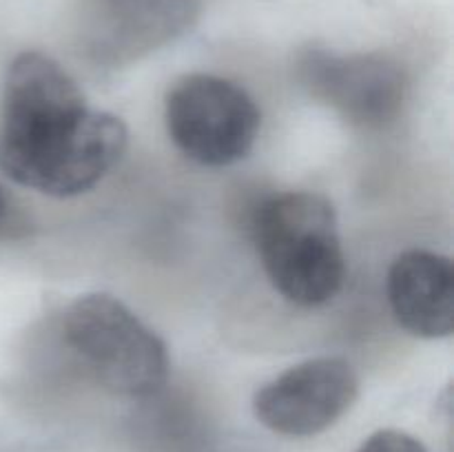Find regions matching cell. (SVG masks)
I'll return each mask as SVG.
<instances>
[{
    "instance_id": "3957f363",
    "label": "cell",
    "mask_w": 454,
    "mask_h": 452,
    "mask_svg": "<svg viewBox=\"0 0 454 452\" xmlns=\"http://www.w3.org/2000/svg\"><path fill=\"white\" fill-rule=\"evenodd\" d=\"M65 339L111 393L151 397L167 384V346L115 297H78L65 315Z\"/></svg>"
},
{
    "instance_id": "ba28073f",
    "label": "cell",
    "mask_w": 454,
    "mask_h": 452,
    "mask_svg": "<svg viewBox=\"0 0 454 452\" xmlns=\"http://www.w3.org/2000/svg\"><path fill=\"white\" fill-rule=\"evenodd\" d=\"M357 452H428L419 439L402 430H380L362 443Z\"/></svg>"
},
{
    "instance_id": "8992f818",
    "label": "cell",
    "mask_w": 454,
    "mask_h": 452,
    "mask_svg": "<svg viewBox=\"0 0 454 452\" xmlns=\"http://www.w3.org/2000/svg\"><path fill=\"white\" fill-rule=\"evenodd\" d=\"M300 75L315 97L366 129L397 118L406 96L403 71L380 53L309 49L300 58Z\"/></svg>"
},
{
    "instance_id": "9c48e42d",
    "label": "cell",
    "mask_w": 454,
    "mask_h": 452,
    "mask_svg": "<svg viewBox=\"0 0 454 452\" xmlns=\"http://www.w3.org/2000/svg\"><path fill=\"white\" fill-rule=\"evenodd\" d=\"M13 224H16V213H13V204L4 189L0 186V238L12 233Z\"/></svg>"
},
{
    "instance_id": "5b68a950",
    "label": "cell",
    "mask_w": 454,
    "mask_h": 452,
    "mask_svg": "<svg viewBox=\"0 0 454 452\" xmlns=\"http://www.w3.org/2000/svg\"><path fill=\"white\" fill-rule=\"evenodd\" d=\"M359 393L353 366L340 357H317L288 368L257 390V421L284 437H313L350 410Z\"/></svg>"
},
{
    "instance_id": "277c9868",
    "label": "cell",
    "mask_w": 454,
    "mask_h": 452,
    "mask_svg": "<svg viewBox=\"0 0 454 452\" xmlns=\"http://www.w3.org/2000/svg\"><path fill=\"white\" fill-rule=\"evenodd\" d=\"M164 120L186 158L204 167H229L253 149L262 115L255 100L231 80L191 74L168 89Z\"/></svg>"
},
{
    "instance_id": "6da1fadb",
    "label": "cell",
    "mask_w": 454,
    "mask_h": 452,
    "mask_svg": "<svg viewBox=\"0 0 454 452\" xmlns=\"http://www.w3.org/2000/svg\"><path fill=\"white\" fill-rule=\"evenodd\" d=\"M127 140L122 120L89 109L53 58H13L0 118V171L9 180L53 198L87 193L120 162Z\"/></svg>"
},
{
    "instance_id": "52a82bcc",
    "label": "cell",
    "mask_w": 454,
    "mask_h": 452,
    "mask_svg": "<svg viewBox=\"0 0 454 452\" xmlns=\"http://www.w3.org/2000/svg\"><path fill=\"white\" fill-rule=\"evenodd\" d=\"M390 308L399 326L424 339L450 337L454 328V269L433 251L402 253L388 270Z\"/></svg>"
},
{
    "instance_id": "7a4b0ae2",
    "label": "cell",
    "mask_w": 454,
    "mask_h": 452,
    "mask_svg": "<svg viewBox=\"0 0 454 452\" xmlns=\"http://www.w3.org/2000/svg\"><path fill=\"white\" fill-rule=\"evenodd\" d=\"M253 235L262 266L284 300L322 306L346 277L335 207L324 195L291 191L260 204Z\"/></svg>"
}]
</instances>
